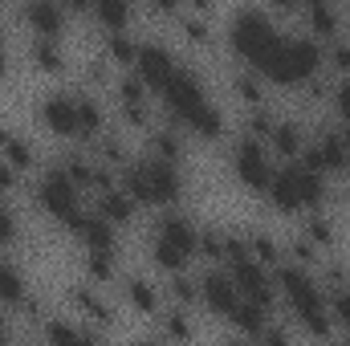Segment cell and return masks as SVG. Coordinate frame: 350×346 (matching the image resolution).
I'll return each instance as SVG.
<instances>
[{"label": "cell", "mask_w": 350, "mask_h": 346, "mask_svg": "<svg viewBox=\"0 0 350 346\" xmlns=\"http://www.w3.org/2000/svg\"><path fill=\"white\" fill-rule=\"evenodd\" d=\"M224 269H228V277L237 281V289H241L245 302H257V306H265L269 314L281 306V297H277V281H273V273H269L265 265H257L253 257H237V261H228Z\"/></svg>", "instance_id": "cell-8"}, {"label": "cell", "mask_w": 350, "mask_h": 346, "mask_svg": "<svg viewBox=\"0 0 350 346\" xmlns=\"http://www.w3.org/2000/svg\"><path fill=\"white\" fill-rule=\"evenodd\" d=\"M338 346H350V343H338Z\"/></svg>", "instance_id": "cell-50"}, {"label": "cell", "mask_w": 350, "mask_h": 346, "mask_svg": "<svg viewBox=\"0 0 350 346\" xmlns=\"http://www.w3.org/2000/svg\"><path fill=\"white\" fill-rule=\"evenodd\" d=\"M277 168H281V163L273 159L269 143L253 139V135H237V139H232V147H228V172H232V179H237L245 191L265 196L269 183H273V175H277Z\"/></svg>", "instance_id": "cell-5"}, {"label": "cell", "mask_w": 350, "mask_h": 346, "mask_svg": "<svg viewBox=\"0 0 350 346\" xmlns=\"http://www.w3.org/2000/svg\"><path fill=\"white\" fill-rule=\"evenodd\" d=\"M147 257H151V265L163 273V277H175V273H191V257H183L179 249H172V245H163V241H147Z\"/></svg>", "instance_id": "cell-38"}, {"label": "cell", "mask_w": 350, "mask_h": 346, "mask_svg": "<svg viewBox=\"0 0 350 346\" xmlns=\"http://www.w3.org/2000/svg\"><path fill=\"white\" fill-rule=\"evenodd\" d=\"M82 322L74 318V314H49L45 322H41V338L45 346H78L82 343Z\"/></svg>", "instance_id": "cell-33"}, {"label": "cell", "mask_w": 350, "mask_h": 346, "mask_svg": "<svg viewBox=\"0 0 350 346\" xmlns=\"http://www.w3.org/2000/svg\"><path fill=\"white\" fill-rule=\"evenodd\" d=\"M322 66L330 74H338V78H350V33H342V37H334V41L322 45Z\"/></svg>", "instance_id": "cell-40"}, {"label": "cell", "mask_w": 350, "mask_h": 346, "mask_svg": "<svg viewBox=\"0 0 350 346\" xmlns=\"http://www.w3.org/2000/svg\"><path fill=\"white\" fill-rule=\"evenodd\" d=\"M90 21L98 25L102 37H106V33H122V29H131L135 8L122 4V0H102V4H90Z\"/></svg>", "instance_id": "cell-32"}, {"label": "cell", "mask_w": 350, "mask_h": 346, "mask_svg": "<svg viewBox=\"0 0 350 346\" xmlns=\"http://www.w3.org/2000/svg\"><path fill=\"white\" fill-rule=\"evenodd\" d=\"M220 346H253V338H241V334H228Z\"/></svg>", "instance_id": "cell-48"}, {"label": "cell", "mask_w": 350, "mask_h": 346, "mask_svg": "<svg viewBox=\"0 0 350 346\" xmlns=\"http://www.w3.org/2000/svg\"><path fill=\"white\" fill-rule=\"evenodd\" d=\"M297 25H301V33H306V37H314L318 45H326V41L342 37V8H338V4H326V0L301 4Z\"/></svg>", "instance_id": "cell-18"}, {"label": "cell", "mask_w": 350, "mask_h": 346, "mask_svg": "<svg viewBox=\"0 0 350 346\" xmlns=\"http://www.w3.org/2000/svg\"><path fill=\"white\" fill-rule=\"evenodd\" d=\"M110 94H114V106H139V102H155V94L147 90V82H143L135 70L118 74V78H114V86H110Z\"/></svg>", "instance_id": "cell-37"}, {"label": "cell", "mask_w": 350, "mask_h": 346, "mask_svg": "<svg viewBox=\"0 0 350 346\" xmlns=\"http://www.w3.org/2000/svg\"><path fill=\"white\" fill-rule=\"evenodd\" d=\"M253 70L265 78V86L273 82V86H281V90H301L310 78L326 74V66H322V45H318L314 37H306L301 29H285V33L273 41V49L265 53Z\"/></svg>", "instance_id": "cell-1"}, {"label": "cell", "mask_w": 350, "mask_h": 346, "mask_svg": "<svg viewBox=\"0 0 350 346\" xmlns=\"http://www.w3.org/2000/svg\"><path fill=\"white\" fill-rule=\"evenodd\" d=\"M12 191H21V172H16L12 163L0 159V200H8Z\"/></svg>", "instance_id": "cell-45"}, {"label": "cell", "mask_w": 350, "mask_h": 346, "mask_svg": "<svg viewBox=\"0 0 350 346\" xmlns=\"http://www.w3.org/2000/svg\"><path fill=\"white\" fill-rule=\"evenodd\" d=\"M86 151L98 159V163H102V168H110V172H122V168L135 159V151H131L126 135H122V131H114V127H106V131L90 143Z\"/></svg>", "instance_id": "cell-23"}, {"label": "cell", "mask_w": 350, "mask_h": 346, "mask_svg": "<svg viewBox=\"0 0 350 346\" xmlns=\"http://www.w3.org/2000/svg\"><path fill=\"white\" fill-rule=\"evenodd\" d=\"M179 70V57H175V49L163 41V37H147V41H139V62H135V74L147 82L151 94H159V90L172 82V74Z\"/></svg>", "instance_id": "cell-12"}, {"label": "cell", "mask_w": 350, "mask_h": 346, "mask_svg": "<svg viewBox=\"0 0 350 346\" xmlns=\"http://www.w3.org/2000/svg\"><path fill=\"white\" fill-rule=\"evenodd\" d=\"M21 241V216L8 200H0V249H12Z\"/></svg>", "instance_id": "cell-41"}, {"label": "cell", "mask_w": 350, "mask_h": 346, "mask_svg": "<svg viewBox=\"0 0 350 346\" xmlns=\"http://www.w3.org/2000/svg\"><path fill=\"white\" fill-rule=\"evenodd\" d=\"M306 143H310V127H306L301 118H293V114H277V127H273V135H269L273 159H277V163H297L301 151H306Z\"/></svg>", "instance_id": "cell-16"}, {"label": "cell", "mask_w": 350, "mask_h": 346, "mask_svg": "<svg viewBox=\"0 0 350 346\" xmlns=\"http://www.w3.org/2000/svg\"><path fill=\"white\" fill-rule=\"evenodd\" d=\"M143 155L147 159H159V163H172V168H183V159H187V135L175 127L172 118H155V127L147 131V139H143Z\"/></svg>", "instance_id": "cell-14"}, {"label": "cell", "mask_w": 350, "mask_h": 346, "mask_svg": "<svg viewBox=\"0 0 350 346\" xmlns=\"http://www.w3.org/2000/svg\"><path fill=\"white\" fill-rule=\"evenodd\" d=\"M347 204H350V183H347Z\"/></svg>", "instance_id": "cell-49"}, {"label": "cell", "mask_w": 350, "mask_h": 346, "mask_svg": "<svg viewBox=\"0 0 350 346\" xmlns=\"http://www.w3.org/2000/svg\"><path fill=\"white\" fill-rule=\"evenodd\" d=\"M118 187H122L139 208H159V212H163V208H179L183 196H187L183 168L147 159V155H135V159L118 172Z\"/></svg>", "instance_id": "cell-2"}, {"label": "cell", "mask_w": 350, "mask_h": 346, "mask_svg": "<svg viewBox=\"0 0 350 346\" xmlns=\"http://www.w3.org/2000/svg\"><path fill=\"white\" fill-rule=\"evenodd\" d=\"M74 106H78V147H90L106 127H110V114H106V102L86 86H74Z\"/></svg>", "instance_id": "cell-19"}, {"label": "cell", "mask_w": 350, "mask_h": 346, "mask_svg": "<svg viewBox=\"0 0 350 346\" xmlns=\"http://www.w3.org/2000/svg\"><path fill=\"white\" fill-rule=\"evenodd\" d=\"M118 253H82V281L98 285V289H110L118 281Z\"/></svg>", "instance_id": "cell-34"}, {"label": "cell", "mask_w": 350, "mask_h": 346, "mask_svg": "<svg viewBox=\"0 0 350 346\" xmlns=\"http://www.w3.org/2000/svg\"><path fill=\"white\" fill-rule=\"evenodd\" d=\"M118 297H122V306L131 310V314H139V318H159L163 314V285L155 281V277H147L143 269H131V273H122L118 277Z\"/></svg>", "instance_id": "cell-11"}, {"label": "cell", "mask_w": 350, "mask_h": 346, "mask_svg": "<svg viewBox=\"0 0 350 346\" xmlns=\"http://www.w3.org/2000/svg\"><path fill=\"white\" fill-rule=\"evenodd\" d=\"M0 159L4 163H12L16 172H33L37 168V147H33V139L25 135V131H16V127H8V122H0Z\"/></svg>", "instance_id": "cell-24"}, {"label": "cell", "mask_w": 350, "mask_h": 346, "mask_svg": "<svg viewBox=\"0 0 350 346\" xmlns=\"http://www.w3.org/2000/svg\"><path fill=\"white\" fill-rule=\"evenodd\" d=\"M297 237L310 241V245L326 257V253L338 245L342 232H338V220H334L330 208H314V212H301V216H297Z\"/></svg>", "instance_id": "cell-21"}, {"label": "cell", "mask_w": 350, "mask_h": 346, "mask_svg": "<svg viewBox=\"0 0 350 346\" xmlns=\"http://www.w3.org/2000/svg\"><path fill=\"white\" fill-rule=\"evenodd\" d=\"M179 131H183V135H196V139H204V143H216V139L228 135V118H224V110H220L216 98H204V102H196V106L179 118Z\"/></svg>", "instance_id": "cell-15"}, {"label": "cell", "mask_w": 350, "mask_h": 346, "mask_svg": "<svg viewBox=\"0 0 350 346\" xmlns=\"http://www.w3.org/2000/svg\"><path fill=\"white\" fill-rule=\"evenodd\" d=\"M0 346H12V322H8L4 306H0Z\"/></svg>", "instance_id": "cell-47"}, {"label": "cell", "mask_w": 350, "mask_h": 346, "mask_svg": "<svg viewBox=\"0 0 350 346\" xmlns=\"http://www.w3.org/2000/svg\"><path fill=\"white\" fill-rule=\"evenodd\" d=\"M281 33H285V29L269 16V8H253V4L237 8V12L228 16V29H224L237 66H249V70L273 49V41H277Z\"/></svg>", "instance_id": "cell-4"}, {"label": "cell", "mask_w": 350, "mask_h": 346, "mask_svg": "<svg viewBox=\"0 0 350 346\" xmlns=\"http://www.w3.org/2000/svg\"><path fill=\"white\" fill-rule=\"evenodd\" d=\"M224 322H228L232 334H241V338H261V330L273 322V314H269L265 306H257V302H245V297H241V306H237Z\"/></svg>", "instance_id": "cell-31"}, {"label": "cell", "mask_w": 350, "mask_h": 346, "mask_svg": "<svg viewBox=\"0 0 350 346\" xmlns=\"http://www.w3.org/2000/svg\"><path fill=\"white\" fill-rule=\"evenodd\" d=\"M29 297H33V289H29V277H25V269H21L12 257H0V306L16 314V310L29 302Z\"/></svg>", "instance_id": "cell-26"}, {"label": "cell", "mask_w": 350, "mask_h": 346, "mask_svg": "<svg viewBox=\"0 0 350 346\" xmlns=\"http://www.w3.org/2000/svg\"><path fill=\"white\" fill-rule=\"evenodd\" d=\"M135 346H167V343H163V334L155 326H147L143 334H135Z\"/></svg>", "instance_id": "cell-46"}, {"label": "cell", "mask_w": 350, "mask_h": 346, "mask_svg": "<svg viewBox=\"0 0 350 346\" xmlns=\"http://www.w3.org/2000/svg\"><path fill=\"white\" fill-rule=\"evenodd\" d=\"M33 114H37V122H41L49 135L78 143V106H74V90H49V94H41L37 106H33Z\"/></svg>", "instance_id": "cell-10"}, {"label": "cell", "mask_w": 350, "mask_h": 346, "mask_svg": "<svg viewBox=\"0 0 350 346\" xmlns=\"http://www.w3.org/2000/svg\"><path fill=\"white\" fill-rule=\"evenodd\" d=\"M25 57H29V66H33L37 74H49V78H57V74H66V70H70L66 37H29Z\"/></svg>", "instance_id": "cell-20"}, {"label": "cell", "mask_w": 350, "mask_h": 346, "mask_svg": "<svg viewBox=\"0 0 350 346\" xmlns=\"http://www.w3.org/2000/svg\"><path fill=\"white\" fill-rule=\"evenodd\" d=\"M330 106H334L338 127H342V131H350V78H338V82L330 86Z\"/></svg>", "instance_id": "cell-42"}, {"label": "cell", "mask_w": 350, "mask_h": 346, "mask_svg": "<svg viewBox=\"0 0 350 346\" xmlns=\"http://www.w3.org/2000/svg\"><path fill=\"white\" fill-rule=\"evenodd\" d=\"M139 33L135 29H122V33H106L102 37V53L110 57V66L118 70V74H126V70H135V62H139Z\"/></svg>", "instance_id": "cell-28"}, {"label": "cell", "mask_w": 350, "mask_h": 346, "mask_svg": "<svg viewBox=\"0 0 350 346\" xmlns=\"http://www.w3.org/2000/svg\"><path fill=\"white\" fill-rule=\"evenodd\" d=\"M257 343H261V346H297V330H293L289 322H277V318H273V322L261 330V338H257Z\"/></svg>", "instance_id": "cell-43"}, {"label": "cell", "mask_w": 350, "mask_h": 346, "mask_svg": "<svg viewBox=\"0 0 350 346\" xmlns=\"http://www.w3.org/2000/svg\"><path fill=\"white\" fill-rule=\"evenodd\" d=\"M175 29H179V37H183L187 45H196V49H212V41H216V33H212V4L183 8L179 21H175Z\"/></svg>", "instance_id": "cell-25"}, {"label": "cell", "mask_w": 350, "mask_h": 346, "mask_svg": "<svg viewBox=\"0 0 350 346\" xmlns=\"http://www.w3.org/2000/svg\"><path fill=\"white\" fill-rule=\"evenodd\" d=\"M196 281H200V306H204L212 318L224 322V318L241 306V289H237V281L228 277L224 265H204V269L196 273Z\"/></svg>", "instance_id": "cell-9"}, {"label": "cell", "mask_w": 350, "mask_h": 346, "mask_svg": "<svg viewBox=\"0 0 350 346\" xmlns=\"http://www.w3.org/2000/svg\"><path fill=\"white\" fill-rule=\"evenodd\" d=\"M326 302H330L334 326H338V330H347V334H350V285H347V289H334V293H326Z\"/></svg>", "instance_id": "cell-44"}, {"label": "cell", "mask_w": 350, "mask_h": 346, "mask_svg": "<svg viewBox=\"0 0 350 346\" xmlns=\"http://www.w3.org/2000/svg\"><path fill=\"white\" fill-rule=\"evenodd\" d=\"M21 21L29 25L33 37H62L70 29V8L57 0H29L21 4Z\"/></svg>", "instance_id": "cell-17"}, {"label": "cell", "mask_w": 350, "mask_h": 346, "mask_svg": "<svg viewBox=\"0 0 350 346\" xmlns=\"http://www.w3.org/2000/svg\"><path fill=\"white\" fill-rule=\"evenodd\" d=\"M245 253L257 261V265H265L269 273H277L285 265V245L273 232H265V228H249L245 232Z\"/></svg>", "instance_id": "cell-29"}, {"label": "cell", "mask_w": 350, "mask_h": 346, "mask_svg": "<svg viewBox=\"0 0 350 346\" xmlns=\"http://www.w3.org/2000/svg\"><path fill=\"white\" fill-rule=\"evenodd\" d=\"M33 200H37V208H41L49 220H57V224H70V220L86 208V196H82L66 175L57 172V168H49V172L37 179Z\"/></svg>", "instance_id": "cell-6"}, {"label": "cell", "mask_w": 350, "mask_h": 346, "mask_svg": "<svg viewBox=\"0 0 350 346\" xmlns=\"http://www.w3.org/2000/svg\"><path fill=\"white\" fill-rule=\"evenodd\" d=\"M196 257H204L208 265H224V257H228V228H220V224H200Z\"/></svg>", "instance_id": "cell-36"}, {"label": "cell", "mask_w": 350, "mask_h": 346, "mask_svg": "<svg viewBox=\"0 0 350 346\" xmlns=\"http://www.w3.org/2000/svg\"><path fill=\"white\" fill-rule=\"evenodd\" d=\"M155 330L163 334L167 346H191L196 343V318H191V310H179V306H163V314L155 318Z\"/></svg>", "instance_id": "cell-27"}, {"label": "cell", "mask_w": 350, "mask_h": 346, "mask_svg": "<svg viewBox=\"0 0 350 346\" xmlns=\"http://www.w3.org/2000/svg\"><path fill=\"white\" fill-rule=\"evenodd\" d=\"M86 204L94 208V212H98V216H102V220H106V224H114L118 232H122V228H131V224L139 220V204H135V200H131L122 187L98 191V196H90Z\"/></svg>", "instance_id": "cell-22"}, {"label": "cell", "mask_w": 350, "mask_h": 346, "mask_svg": "<svg viewBox=\"0 0 350 346\" xmlns=\"http://www.w3.org/2000/svg\"><path fill=\"white\" fill-rule=\"evenodd\" d=\"M151 237H155V241H163V245H172V249H179L183 257L196 261L200 224H196L183 208H163V212L155 216V224H151Z\"/></svg>", "instance_id": "cell-13"}, {"label": "cell", "mask_w": 350, "mask_h": 346, "mask_svg": "<svg viewBox=\"0 0 350 346\" xmlns=\"http://www.w3.org/2000/svg\"><path fill=\"white\" fill-rule=\"evenodd\" d=\"M163 302L167 306H179V310H196L200 306V281H196V273L163 277Z\"/></svg>", "instance_id": "cell-35"}, {"label": "cell", "mask_w": 350, "mask_h": 346, "mask_svg": "<svg viewBox=\"0 0 350 346\" xmlns=\"http://www.w3.org/2000/svg\"><path fill=\"white\" fill-rule=\"evenodd\" d=\"M114 78H118V70L110 66V57L106 53H94V57H86V66H82V86L86 90H110L114 86Z\"/></svg>", "instance_id": "cell-39"}, {"label": "cell", "mask_w": 350, "mask_h": 346, "mask_svg": "<svg viewBox=\"0 0 350 346\" xmlns=\"http://www.w3.org/2000/svg\"><path fill=\"white\" fill-rule=\"evenodd\" d=\"M269 208L281 212V216H301V212H314V208H326L330 200V179L306 172L301 163H281L269 191H265Z\"/></svg>", "instance_id": "cell-3"}, {"label": "cell", "mask_w": 350, "mask_h": 346, "mask_svg": "<svg viewBox=\"0 0 350 346\" xmlns=\"http://www.w3.org/2000/svg\"><path fill=\"white\" fill-rule=\"evenodd\" d=\"M228 86H232V94L245 102V110L269 106V86H265L261 74H257V70H249V66H237V70H232V78H228Z\"/></svg>", "instance_id": "cell-30"}, {"label": "cell", "mask_w": 350, "mask_h": 346, "mask_svg": "<svg viewBox=\"0 0 350 346\" xmlns=\"http://www.w3.org/2000/svg\"><path fill=\"white\" fill-rule=\"evenodd\" d=\"M66 306H70V314L90 326V330H114L118 326V306L110 302V293H102L98 285H90V281H74V285H66Z\"/></svg>", "instance_id": "cell-7"}]
</instances>
